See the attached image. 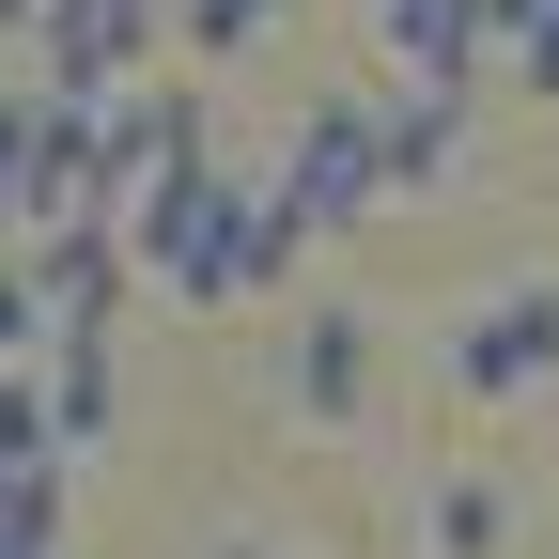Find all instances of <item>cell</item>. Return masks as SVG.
Masks as SVG:
<instances>
[{"instance_id":"obj_1","label":"cell","mask_w":559,"mask_h":559,"mask_svg":"<svg viewBox=\"0 0 559 559\" xmlns=\"http://www.w3.org/2000/svg\"><path fill=\"white\" fill-rule=\"evenodd\" d=\"M124 249H140V280H156V296H187V311H249V296H280V280H296L311 218L280 202V171L187 156V171H156V187L124 202Z\"/></svg>"},{"instance_id":"obj_2","label":"cell","mask_w":559,"mask_h":559,"mask_svg":"<svg viewBox=\"0 0 559 559\" xmlns=\"http://www.w3.org/2000/svg\"><path fill=\"white\" fill-rule=\"evenodd\" d=\"M280 202H296L311 234H358L373 202H404V156H389V109H373V79L296 109V140H280Z\"/></svg>"},{"instance_id":"obj_3","label":"cell","mask_w":559,"mask_h":559,"mask_svg":"<svg viewBox=\"0 0 559 559\" xmlns=\"http://www.w3.org/2000/svg\"><path fill=\"white\" fill-rule=\"evenodd\" d=\"M436 358H451V389H466V404H528V389H559V280H513V296H466Z\"/></svg>"},{"instance_id":"obj_4","label":"cell","mask_w":559,"mask_h":559,"mask_svg":"<svg viewBox=\"0 0 559 559\" xmlns=\"http://www.w3.org/2000/svg\"><path fill=\"white\" fill-rule=\"evenodd\" d=\"M32 47H47V94L109 109L124 79H156V47H187V32H171V0H47Z\"/></svg>"},{"instance_id":"obj_5","label":"cell","mask_w":559,"mask_h":559,"mask_svg":"<svg viewBox=\"0 0 559 559\" xmlns=\"http://www.w3.org/2000/svg\"><path fill=\"white\" fill-rule=\"evenodd\" d=\"M528 0H373V47L389 79H436V94H481V62H513Z\"/></svg>"},{"instance_id":"obj_6","label":"cell","mask_w":559,"mask_h":559,"mask_svg":"<svg viewBox=\"0 0 559 559\" xmlns=\"http://www.w3.org/2000/svg\"><path fill=\"white\" fill-rule=\"evenodd\" d=\"M16 264H32V296H47V342H109V311L140 296L124 218H62V234H32Z\"/></svg>"},{"instance_id":"obj_7","label":"cell","mask_w":559,"mask_h":559,"mask_svg":"<svg viewBox=\"0 0 559 559\" xmlns=\"http://www.w3.org/2000/svg\"><path fill=\"white\" fill-rule=\"evenodd\" d=\"M373 311H296V358H280V389H296V419H358L373 404Z\"/></svg>"},{"instance_id":"obj_8","label":"cell","mask_w":559,"mask_h":559,"mask_svg":"<svg viewBox=\"0 0 559 559\" xmlns=\"http://www.w3.org/2000/svg\"><path fill=\"white\" fill-rule=\"evenodd\" d=\"M32 389H47V436H62V451H109V436H124V358H109V342H47Z\"/></svg>"},{"instance_id":"obj_9","label":"cell","mask_w":559,"mask_h":559,"mask_svg":"<svg viewBox=\"0 0 559 559\" xmlns=\"http://www.w3.org/2000/svg\"><path fill=\"white\" fill-rule=\"evenodd\" d=\"M373 109H389V156H404V187H451V156H466V109H481V94H436V79H373Z\"/></svg>"},{"instance_id":"obj_10","label":"cell","mask_w":559,"mask_h":559,"mask_svg":"<svg viewBox=\"0 0 559 559\" xmlns=\"http://www.w3.org/2000/svg\"><path fill=\"white\" fill-rule=\"evenodd\" d=\"M296 0H171V32H187V62H234V47H264Z\"/></svg>"},{"instance_id":"obj_11","label":"cell","mask_w":559,"mask_h":559,"mask_svg":"<svg viewBox=\"0 0 559 559\" xmlns=\"http://www.w3.org/2000/svg\"><path fill=\"white\" fill-rule=\"evenodd\" d=\"M513 544V498L498 481H436V559H498Z\"/></svg>"},{"instance_id":"obj_12","label":"cell","mask_w":559,"mask_h":559,"mask_svg":"<svg viewBox=\"0 0 559 559\" xmlns=\"http://www.w3.org/2000/svg\"><path fill=\"white\" fill-rule=\"evenodd\" d=\"M0 559H62V466H16V481H0Z\"/></svg>"},{"instance_id":"obj_13","label":"cell","mask_w":559,"mask_h":559,"mask_svg":"<svg viewBox=\"0 0 559 559\" xmlns=\"http://www.w3.org/2000/svg\"><path fill=\"white\" fill-rule=\"evenodd\" d=\"M0 373H47V296H32L16 249H0Z\"/></svg>"},{"instance_id":"obj_14","label":"cell","mask_w":559,"mask_h":559,"mask_svg":"<svg viewBox=\"0 0 559 559\" xmlns=\"http://www.w3.org/2000/svg\"><path fill=\"white\" fill-rule=\"evenodd\" d=\"M513 94L559 109V0H528V32H513Z\"/></svg>"},{"instance_id":"obj_15","label":"cell","mask_w":559,"mask_h":559,"mask_svg":"<svg viewBox=\"0 0 559 559\" xmlns=\"http://www.w3.org/2000/svg\"><path fill=\"white\" fill-rule=\"evenodd\" d=\"M32 16H47V0H0V32H32Z\"/></svg>"},{"instance_id":"obj_16","label":"cell","mask_w":559,"mask_h":559,"mask_svg":"<svg viewBox=\"0 0 559 559\" xmlns=\"http://www.w3.org/2000/svg\"><path fill=\"white\" fill-rule=\"evenodd\" d=\"M218 559H280V544H218Z\"/></svg>"}]
</instances>
